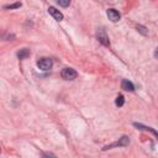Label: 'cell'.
Masks as SVG:
<instances>
[{"mask_svg":"<svg viewBox=\"0 0 158 158\" xmlns=\"http://www.w3.org/2000/svg\"><path fill=\"white\" fill-rule=\"evenodd\" d=\"M96 38L99 40V42L104 46H110V41H109V36L106 35L104 28H98L96 31Z\"/></svg>","mask_w":158,"mask_h":158,"instance_id":"2","label":"cell"},{"mask_svg":"<svg viewBox=\"0 0 158 158\" xmlns=\"http://www.w3.org/2000/svg\"><path fill=\"white\" fill-rule=\"evenodd\" d=\"M130 143V138L127 137V136H122L116 143H114V144H110V146H107V147H105L104 149H107V148H111V147H114V146H118V147H125V146H127Z\"/></svg>","mask_w":158,"mask_h":158,"instance_id":"6","label":"cell"},{"mask_svg":"<svg viewBox=\"0 0 158 158\" xmlns=\"http://www.w3.org/2000/svg\"><path fill=\"white\" fill-rule=\"evenodd\" d=\"M21 6V2H15V4H11V5H5L4 9H17Z\"/></svg>","mask_w":158,"mask_h":158,"instance_id":"12","label":"cell"},{"mask_svg":"<svg viewBox=\"0 0 158 158\" xmlns=\"http://www.w3.org/2000/svg\"><path fill=\"white\" fill-rule=\"evenodd\" d=\"M137 31H139V32H141L142 35H144V36L148 33V32L146 31V27H143V26H141V25H138V26H137Z\"/></svg>","mask_w":158,"mask_h":158,"instance_id":"13","label":"cell"},{"mask_svg":"<svg viewBox=\"0 0 158 158\" xmlns=\"http://www.w3.org/2000/svg\"><path fill=\"white\" fill-rule=\"evenodd\" d=\"M56 2L62 7H68L70 4V0H56Z\"/></svg>","mask_w":158,"mask_h":158,"instance_id":"11","label":"cell"},{"mask_svg":"<svg viewBox=\"0 0 158 158\" xmlns=\"http://www.w3.org/2000/svg\"><path fill=\"white\" fill-rule=\"evenodd\" d=\"M154 57L158 59V47H157V48H156V51H154Z\"/></svg>","mask_w":158,"mask_h":158,"instance_id":"14","label":"cell"},{"mask_svg":"<svg viewBox=\"0 0 158 158\" xmlns=\"http://www.w3.org/2000/svg\"><path fill=\"white\" fill-rule=\"evenodd\" d=\"M106 14H107L109 20H111L112 22H117V21L120 20V17H121L120 12H118L117 10H115V9H109Z\"/></svg>","mask_w":158,"mask_h":158,"instance_id":"5","label":"cell"},{"mask_svg":"<svg viewBox=\"0 0 158 158\" xmlns=\"http://www.w3.org/2000/svg\"><path fill=\"white\" fill-rule=\"evenodd\" d=\"M27 56H30V51H28V49H26V48L21 49V51L17 53V57H19L20 59H23V58H26Z\"/></svg>","mask_w":158,"mask_h":158,"instance_id":"9","label":"cell"},{"mask_svg":"<svg viewBox=\"0 0 158 158\" xmlns=\"http://www.w3.org/2000/svg\"><path fill=\"white\" fill-rule=\"evenodd\" d=\"M48 14H49L56 21H62V20H63V14H62L59 10H57L56 7H53V6H49V7H48Z\"/></svg>","mask_w":158,"mask_h":158,"instance_id":"4","label":"cell"},{"mask_svg":"<svg viewBox=\"0 0 158 158\" xmlns=\"http://www.w3.org/2000/svg\"><path fill=\"white\" fill-rule=\"evenodd\" d=\"M60 77L63 79H65V80H73V79H75L78 77V73L73 68H64L60 72Z\"/></svg>","mask_w":158,"mask_h":158,"instance_id":"1","label":"cell"},{"mask_svg":"<svg viewBox=\"0 0 158 158\" xmlns=\"http://www.w3.org/2000/svg\"><path fill=\"white\" fill-rule=\"evenodd\" d=\"M137 128H139V130H146V131H151L153 135H156V136H158V132L156 131V130H153L152 127H147V126H143V125H141V123H137V122H135L133 123Z\"/></svg>","mask_w":158,"mask_h":158,"instance_id":"8","label":"cell"},{"mask_svg":"<svg viewBox=\"0 0 158 158\" xmlns=\"http://www.w3.org/2000/svg\"><path fill=\"white\" fill-rule=\"evenodd\" d=\"M52 65H53V62L49 58H42L37 62V67L42 70H49L52 68Z\"/></svg>","mask_w":158,"mask_h":158,"instance_id":"3","label":"cell"},{"mask_svg":"<svg viewBox=\"0 0 158 158\" xmlns=\"http://www.w3.org/2000/svg\"><path fill=\"white\" fill-rule=\"evenodd\" d=\"M115 104H116V106L121 107V106L125 104V98H123V95H118V96L116 98V100H115Z\"/></svg>","mask_w":158,"mask_h":158,"instance_id":"10","label":"cell"},{"mask_svg":"<svg viewBox=\"0 0 158 158\" xmlns=\"http://www.w3.org/2000/svg\"><path fill=\"white\" fill-rule=\"evenodd\" d=\"M121 88H122L123 90H126V91H133V90H135V85H133V83L130 81V80H127V79H123V80H122V83H121Z\"/></svg>","mask_w":158,"mask_h":158,"instance_id":"7","label":"cell"}]
</instances>
